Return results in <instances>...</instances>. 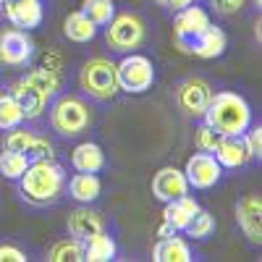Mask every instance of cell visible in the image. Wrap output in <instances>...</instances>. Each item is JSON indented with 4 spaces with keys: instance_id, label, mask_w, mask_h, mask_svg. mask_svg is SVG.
Listing matches in <instances>:
<instances>
[{
    "instance_id": "3957f363",
    "label": "cell",
    "mask_w": 262,
    "mask_h": 262,
    "mask_svg": "<svg viewBox=\"0 0 262 262\" xmlns=\"http://www.w3.org/2000/svg\"><path fill=\"white\" fill-rule=\"evenodd\" d=\"M81 90L95 97V100H111L118 92V76H116V63L107 58H92L84 63V69L79 74Z\"/></svg>"
},
{
    "instance_id": "74e56055",
    "label": "cell",
    "mask_w": 262,
    "mask_h": 262,
    "mask_svg": "<svg viewBox=\"0 0 262 262\" xmlns=\"http://www.w3.org/2000/svg\"><path fill=\"white\" fill-rule=\"evenodd\" d=\"M194 3V0H170V8H176V11H181V8H186V6H191Z\"/></svg>"
},
{
    "instance_id": "9a60e30c",
    "label": "cell",
    "mask_w": 262,
    "mask_h": 262,
    "mask_svg": "<svg viewBox=\"0 0 262 262\" xmlns=\"http://www.w3.org/2000/svg\"><path fill=\"white\" fill-rule=\"evenodd\" d=\"M105 231V223H102V217L90 210V207H79L69 215V233L74 238H79V242H90V238L95 233Z\"/></svg>"
},
{
    "instance_id": "7402d4cb",
    "label": "cell",
    "mask_w": 262,
    "mask_h": 262,
    "mask_svg": "<svg viewBox=\"0 0 262 262\" xmlns=\"http://www.w3.org/2000/svg\"><path fill=\"white\" fill-rule=\"evenodd\" d=\"M69 194L74 196L76 202L81 205H90L95 202L100 196V179L95 176V173H76V176L69 181Z\"/></svg>"
},
{
    "instance_id": "8fae6325",
    "label": "cell",
    "mask_w": 262,
    "mask_h": 262,
    "mask_svg": "<svg viewBox=\"0 0 262 262\" xmlns=\"http://www.w3.org/2000/svg\"><path fill=\"white\" fill-rule=\"evenodd\" d=\"M236 221H238L244 236L249 238L252 244L262 242V200L257 194H249V196H244V200H238Z\"/></svg>"
},
{
    "instance_id": "7c38bea8",
    "label": "cell",
    "mask_w": 262,
    "mask_h": 262,
    "mask_svg": "<svg viewBox=\"0 0 262 262\" xmlns=\"http://www.w3.org/2000/svg\"><path fill=\"white\" fill-rule=\"evenodd\" d=\"M3 6H6V18L16 29L24 32L37 29L42 24V16H45L42 0H3Z\"/></svg>"
},
{
    "instance_id": "ab89813d",
    "label": "cell",
    "mask_w": 262,
    "mask_h": 262,
    "mask_svg": "<svg viewBox=\"0 0 262 262\" xmlns=\"http://www.w3.org/2000/svg\"><path fill=\"white\" fill-rule=\"evenodd\" d=\"M0 3H3V0H0Z\"/></svg>"
},
{
    "instance_id": "30bf717a",
    "label": "cell",
    "mask_w": 262,
    "mask_h": 262,
    "mask_svg": "<svg viewBox=\"0 0 262 262\" xmlns=\"http://www.w3.org/2000/svg\"><path fill=\"white\" fill-rule=\"evenodd\" d=\"M210 97H212V90H210V84L205 79H186L179 86V92H176L179 107H181L186 116H191V118L205 116Z\"/></svg>"
},
{
    "instance_id": "1f68e13d",
    "label": "cell",
    "mask_w": 262,
    "mask_h": 262,
    "mask_svg": "<svg viewBox=\"0 0 262 262\" xmlns=\"http://www.w3.org/2000/svg\"><path fill=\"white\" fill-rule=\"evenodd\" d=\"M244 144H247V152H249V158H259L262 155V128H247L244 131Z\"/></svg>"
},
{
    "instance_id": "ba28073f",
    "label": "cell",
    "mask_w": 262,
    "mask_h": 262,
    "mask_svg": "<svg viewBox=\"0 0 262 262\" xmlns=\"http://www.w3.org/2000/svg\"><path fill=\"white\" fill-rule=\"evenodd\" d=\"M34 55V42L24 29H3L0 32V60L6 66H27Z\"/></svg>"
},
{
    "instance_id": "8992f818",
    "label": "cell",
    "mask_w": 262,
    "mask_h": 262,
    "mask_svg": "<svg viewBox=\"0 0 262 262\" xmlns=\"http://www.w3.org/2000/svg\"><path fill=\"white\" fill-rule=\"evenodd\" d=\"M105 27H107V32H105L107 45H111L113 50H118V53H131L144 42V24L131 13L113 16Z\"/></svg>"
},
{
    "instance_id": "836d02e7",
    "label": "cell",
    "mask_w": 262,
    "mask_h": 262,
    "mask_svg": "<svg viewBox=\"0 0 262 262\" xmlns=\"http://www.w3.org/2000/svg\"><path fill=\"white\" fill-rule=\"evenodd\" d=\"M247 0H210V6L215 13H221V16H233L244 8Z\"/></svg>"
},
{
    "instance_id": "8d00e7d4",
    "label": "cell",
    "mask_w": 262,
    "mask_h": 262,
    "mask_svg": "<svg viewBox=\"0 0 262 262\" xmlns=\"http://www.w3.org/2000/svg\"><path fill=\"white\" fill-rule=\"evenodd\" d=\"M173 233H176V228H173L168 221H163V226L158 228V236H160V238H165V236H173Z\"/></svg>"
},
{
    "instance_id": "ac0fdd59",
    "label": "cell",
    "mask_w": 262,
    "mask_h": 262,
    "mask_svg": "<svg viewBox=\"0 0 262 262\" xmlns=\"http://www.w3.org/2000/svg\"><path fill=\"white\" fill-rule=\"evenodd\" d=\"M226 45H228V39H226V32L221 27H212L207 24L200 34V39H196V45H194V55H200V58H217V55H223L226 53Z\"/></svg>"
},
{
    "instance_id": "7a4b0ae2",
    "label": "cell",
    "mask_w": 262,
    "mask_h": 262,
    "mask_svg": "<svg viewBox=\"0 0 262 262\" xmlns=\"http://www.w3.org/2000/svg\"><path fill=\"white\" fill-rule=\"evenodd\" d=\"M205 123L217 134H244L252 126V111L242 95L236 92H217L210 97Z\"/></svg>"
},
{
    "instance_id": "cb8c5ba5",
    "label": "cell",
    "mask_w": 262,
    "mask_h": 262,
    "mask_svg": "<svg viewBox=\"0 0 262 262\" xmlns=\"http://www.w3.org/2000/svg\"><path fill=\"white\" fill-rule=\"evenodd\" d=\"M116 257V242L105 231L95 233L90 242H84V259L90 262H107Z\"/></svg>"
},
{
    "instance_id": "277c9868",
    "label": "cell",
    "mask_w": 262,
    "mask_h": 262,
    "mask_svg": "<svg viewBox=\"0 0 262 262\" xmlns=\"http://www.w3.org/2000/svg\"><path fill=\"white\" fill-rule=\"evenodd\" d=\"M50 121H53V128L60 137H79L81 131H86L92 116H90L86 102H81L79 97H60L53 105Z\"/></svg>"
},
{
    "instance_id": "4316f807",
    "label": "cell",
    "mask_w": 262,
    "mask_h": 262,
    "mask_svg": "<svg viewBox=\"0 0 262 262\" xmlns=\"http://www.w3.org/2000/svg\"><path fill=\"white\" fill-rule=\"evenodd\" d=\"M27 165H29V158L24 152L6 149L3 155H0V173H3L6 179H21V173L27 170Z\"/></svg>"
},
{
    "instance_id": "2e32d148",
    "label": "cell",
    "mask_w": 262,
    "mask_h": 262,
    "mask_svg": "<svg viewBox=\"0 0 262 262\" xmlns=\"http://www.w3.org/2000/svg\"><path fill=\"white\" fill-rule=\"evenodd\" d=\"M11 97L18 102L24 118H39L42 111L48 107V95L37 92L34 86H29V84H24V81H16V84L11 86Z\"/></svg>"
},
{
    "instance_id": "6da1fadb",
    "label": "cell",
    "mask_w": 262,
    "mask_h": 262,
    "mask_svg": "<svg viewBox=\"0 0 262 262\" xmlns=\"http://www.w3.org/2000/svg\"><path fill=\"white\" fill-rule=\"evenodd\" d=\"M66 170L55 160H34L21 173V194L32 205H53L63 194Z\"/></svg>"
},
{
    "instance_id": "9c48e42d",
    "label": "cell",
    "mask_w": 262,
    "mask_h": 262,
    "mask_svg": "<svg viewBox=\"0 0 262 262\" xmlns=\"http://www.w3.org/2000/svg\"><path fill=\"white\" fill-rule=\"evenodd\" d=\"M221 170L223 168L215 160V155H210V152H196V155H191L186 160L184 176H186L189 186H194V189H210L221 179Z\"/></svg>"
},
{
    "instance_id": "484cf974",
    "label": "cell",
    "mask_w": 262,
    "mask_h": 262,
    "mask_svg": "<svg viewBox=\"0 0 262 262\" xmlns=\"http://www.w3.org/2000/svg\"><path fill=\"white\" fill-rule=\"evenodd\" d=\"M81 11L90 16V21H92L95 27H105L107 21L116 16L113 0H84V3H81Z\"/></svg>"
},
{
    "instance_id": "e575fe53",
    "label": "cell",
    "mask_w": 262,
    "mask_h": 262,
    "mask_svg": "<svg viewBox=\"0 0 262 262\" xmlns=\"http://www.w3.org/2000/svg\"><path fill=\"white\" fill-rule=\"evenodd\" d=\"M0 262H27V254L21 249H16V247L0 244Z\"/></svg>"
},
{
    "instance_id": "44dd1931",
    "label": "cell",
    "mask_w": 262,
    "mask_h": 262,
    "mask_svg": "<svg viewBox=\"0 0 262 262\" xmlns=\"http://www.w3.org/2000/svg\"><path fill=\"white\" fill-rule=\"evenodd\" d=\"M71 163L76 170L81 173H97L102 165H105V155H102V149L92 142H84L79 144L74 152H71Z\"/></svg>"
},
{
    "instance_id": "83f0119b",
    "label": "cell",
    "mask_w": 262,
    "mask_h": 262,
    "mask_svg": "<svg viewBox=\"0 0 262 262\" xmlns=\"http://www.w3.org/2000/svg\"><path fill=\"white\" fill-rule=\"evenodd\" d=\"M21 121H24V113H21L18 102H16L11 95L0 97V128L11 131V128H16Z\"/></svg>"
},
{
    "instance_id": "5bb4252c",
    "label": "cell",
    "mask_w": 262,
    "mask_h": 262,
    "mask_svg": "<svg viewBox=\"0 0 262 262\" xmlns=\"http://www.w3.org/2000/svg\"><path fill=\"white\" fill-rule=\"evenodd\" d=\"M212 155L221 163V168H242L249 160V152H247L242 134H221V142H217Z\"/></svg>"
},
{
    "instance_id": "d4e9b609",
    "label": "cell",
    "mask_w": 262,
    "mask_h": 262,
    "mask_svg": "<svg viewBox=\"0 0 262 262\" xmlns=\"http://www.w3.org/2000/svg\"><path fill=\"white\" fill-rule=\"evenodd\" d=\"M50 262H84V242L79 238H63V242H55L50 254Z\"/></svg>"
},
{
    "instance_id": "5b68a950",
    "label": "cell",
    "mask_w": 262,
    "mask_h": 262,
    "mask_svg": "<svg viewBox=\"0 0 262 262\" xmlns=\"http://www.w3.org/2000/svg\"><path fill=\"white\" fill-rule=\"evenodd\" d=\"M116 76H118V90L128 95H142L155 81V69H152V60L147 55L131 53L116 66Z\"/></svg>"
},
{
    "instance_id": "d590c367",
    "label": "cell",
    "mask_w": 262,
    "mask_h": 262,
    "mask_svg": "<svg viewBox=\"0 0 262 262\" xmlns=\"http://www.w3.org/2000/svg\"><path fill=\"white\" fill-rule=\"evenodd\" d=\"M45 66H48V69H53V71H58V74H60V55H55V53L45 55Z\"/></svg>"
},
{
    "instance_id": "d6986e66",
    "label": "cell",
    "mask_w": 262,
    "mask_h": 262,
    "mask_svg": "<svg viewBox=\"0 0 262 262\" xmlns=\"http://www.w3.org/2000/svg\"><path fill=\"white\" fill-rule=\"evenodd\" d=\"M152 259L155 262H189L191 259V249L184 238H179L176 233L173 236H165L155 244L152 249Z\"/></svg>"
},
{
    "instance_id": "f546056e",
    "label": "cell",
    "mask_w": 262,
    "mask_h": 262,
    "mask_svg": "<svg viewBox=\"0 0 262 262\" xmlns=\"http://www.w3.org/2000/svg\"><path fill=\"white\" fill-rule=\"evenodd\" d=\"M24 155L29 158V163H34V160H55L53 144H50L48 139L34 137V134H32V139H29V144H27V149H24Z\"/></svg>"
},
{
    "instance_id": "4dcf8cb0",
    "label": "cell",
    "mask_w": 262,
    "mask_h": 262,
    "mask_svg": "<svg viewBox=\"0 0 262 262\" xmlns=\"http://www.w3.org/2000/svg\"><path fill=\"white\" fill-rule=\"evenodd\" d=\"M217 142H221V134H217L215 128H210L207 123H202L200 128H196V147H200V152H215Z\"/></svg>"
},
{
    "instance_id": "4fadbf2b",
    "label": "cell",
    "mask_w": 262,
    "mask_h": 262,
    "mask_svg": "<svg viewBox=\"0 0 262 262\" xmlns=\"http://www.w3.org/2000/svg\"><path fill=\"white\" fill-rule=\"evenodd\" d=\"M189 191V181L184 176V170L179 168H160L152 179V194L158 196L160 202H170V200H179Z\"/></svg>"
},
{
    "instance_id": "603a6c76",
    "label": "cell",
    "mask_w": 262,
    "mask_h": 262,
    "mask_svg": "<svg viewBox=\"0 0 262 262\" xmlns=\"http://www.w3.org/2000/svg\"><path fill=\"white\" fill-rule=\"evenodd\" d=\"M21 81L29 84V86H34L37 92L48 95V97H53V95L60 90V74H58V71H53V69H48V66H39V69L29 71Z\"/></svg>"
},
{
    "instance_id": "f1b7e54d",
    "label": "cell",
    "mask_w": 262,
    "mask_h": 262,
    "mask_svg": "<svg viewBox=\"0 0 262 262\" xmlns=\"http://www.w3.org/2000/svg\"><path fill=\"white\" fill-rule=\"evenodd\" d=\"M212 228H215V221H212V215L205 212V210H196L191 215V221L184 226L186 236H191V238H207L212 233Z\"/></svg>"
},
{
    "instance_id": "ffe728a7",
    "label": "cell",
    "mask_w": 262,
    "mask_h": 262,
    "mask_svg": "<svg viewBox=\"0 0 262 262\" xmlns=\"http://www.w3.org/2000/svg\"><path fill=\"white\" fill-rule=\"evenodd\" d=\"M63 34L69 39H74V42H90V39H95L97 27L92 24L90 16H86L84 11H74L63 21Z\"/></svg>"
},
{
    "instance_id": "52a82bcc",
    "label": "cell",
    "mask_w": 262,
    "mask_h": 262,
    "mask_svg": "<svg viewBox=\"0 0 262 262\" xmlns=\"http://www.w3.org/2000/svg\"><path fill=\"white\" fill-rule=\"evenodd\" d=\"M207 24H210V16L200 6L181 8V13L173 21V39H176V48L186 55H194V45H196V39H200V34Z\"/></svg>"
},
{
    "instance_id": "d6a6232c",
    "label": "cell",
    "mask_w": 262,
    "mask_h": 262,
    "mask_svg": "<svg viewBox=\"0 0 262 262\" xmlns=\"http://www.w3.org/2000/svg\"><path fill=\"white\" fill-rule=\"evenodd\" d=\"M29 139H32L29 131H21V128L16 126V128H11V134L6 137V149L24 152V149H27V144H29Z\"/></svg>"
},
{
    "instance_id": "e0dca14e",
    "label": "cell",
    "mask_w": 262,
    "mask_h": 262,
    "mask_svg": "<svg viewBox=\"0 0 262 262\" xmlns=\"http://www.w3.org/2000/svg\"><path fill=\"white\" fill-rule=\"evenodd\" d=\"M200 210V205H196V200L194 196H189V194H184V196H179V200H170V202H165V210H163V221H168L176 231H184V226L191 221V215Z\"/></svg>"
},
{
    "instance_id": "f35d334b",
    "label": "cell",
    "mask_w": 262,
    "mask_h": 262,
    "mask_svg": "<svg viewBox=\"0 0 262 262\" xmlns=\"http://www.w3.org/2000/svg\"><path fill=\"white\" fill-rule=\"evenodd\" d=\"M155 3H158V6H168V3H170V0H155Z\"/></svg>"
}]
</instances>
